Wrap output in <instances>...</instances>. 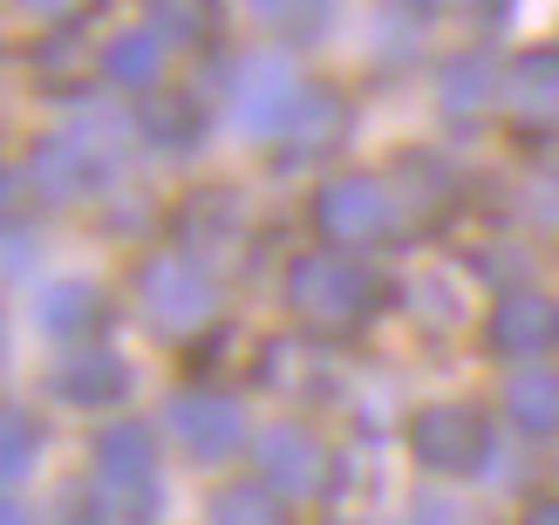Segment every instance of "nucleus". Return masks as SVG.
<instances>
[{
	"instance_id": "obj_9",
	"label": "nucleus",
	"mask_w": 559,
	"mask_h": 525,
	"mask_svg": "<svg viewBox=\"0 0 559 525\" xmlns=\"http://www.w3.org/2000/svg\"><path fill=\"white\" fill-rule=\"evenodd\" d=\"M294 103H300V82L280 55H253V62L239 69V103H233L239 130H280Z\"/></svg>"
},
{
	"instance_id": "obj_20",
	"label": "nucleus",
	"mask_w": 559,
	"mask_h": 525,
	"mask_svg": "<svg viewBox=\"0 0 559 525\" xmlns=\"http://www.w3.org/2000/svg\"><path fill=\"white\" fill-rule=\"evenodd\" d=\"M27 457H35V423L14 417V409H0V485H14L27 472Z\"/></svg>"
},
{
	"instance_id": "obj_5",
	"label": "nucleus",
	"mask_w": 559,
	"mask_h": 525,
	"mask_svg": "<svg viewBox=\"0 0 559 525\" xmlns=\"http://www.w3.org/2000/svg\"><path fill=\"white\" fill-rule=\"evenodd\" d=\"M409 451L424 472L437 478H464V472H478L485 451H491V430L478 409H464V403H437L424 409V417H409Z\"/></svg>"
},
{
	"instance_id": "obj_11",
	"label": "nucleus",
	"mask_w": 559,
	"mask_h": 525,
	"mask_svg": "<svg viewBox=\"0 0 559 525\" xmlns=\"http://www.w3.org/2000/svg\"><path fill=\"white\" fill-rule=\"evenodd\" d=\"M130 390V369L117 355H75V362L55 375V396L62 403H82V409H103V403H123Z\"/></svg>"
},
{
	"instance_id": "obj_24",
	"label": "nucleus",
	"mask_w": 559,
	"mask_h": 525,
	"mask_svg": "<svg viewBox=\"0 0 559 525\" xmlns=\"http://www.w3.org/2000/svg\"><path fill=\"white\" fill-rule=\"evenodd\" d=\"M21 8H27V14H48V21H55V14H69L75 0H21Z\"/></svg>"
},
{
	"instance_id": "obj_13",
	"label": "nucleus",
	"mask_w": 559,
	"mask_h": 525,
	"mask_svg": "<svg viewBox=\"0 0 559 525\" xmlns=\"http://www.w3.org/2000/svg\"><path fill=\"white\" fill-rule=\"evenodd\" d=\"M280 130L294 136V151H334L342 130H348V109H342V96H328V90H300V103L287 109Z\"/></svg>"
},
{
	"instance_id": "obj_23",
	"label": "nucleus",
	"mask_w": 559,
	"mask_h": 525,
	"mask_svg": "<svg viewBox=\"0 0 559 525\" xmlns=\"http://www.w3.org/2000/svg\"><path fill=\"white\" fill-rule=\"evenodd\" d=\"M416 525H464L451 505H424V512H416Z\"/></svg>"
},
{
	"instance_id": "obj_12",
	"label": "nucleus",
	"mask_w": 559,
	"mask_h": 525,
	"mask_svg": "<svg viewBox=\"0 0 559 525\" xmlns=\"http://www.w3.org/2000/svg\"><path fill=\"white\" fill-rule=\"evenodd\" d=\"M96 151L82 144V136H62V144H41V157H35V191L41 199H75V191H90V178H96Z\"/></svg>"
},
{
	"instance_id": "obj_7",
	"label": "nucleus",
	"mask_w": 559,
	"mask_h": 525,
	"mask_svg": "<svg viewBox=\"0 0 559 525\" xmlns=\"http://www.w3.org/2000/svg\"><path fill=\"white\" fill-rule=\"evenodd\" d=\"M506 109L519 130L552 136L559 130V48H525L506 69Z\"/></svg>"
},
{
	"instance_id": "obj_17",
	"label": "nucleus",
	"mask_w": 559,
	"mask_h": 525,
	"mask_svg": "<svg viewBox=\"0 0 559 525\" xmlns=\"http://www.w3.org/2000/svg\"><path fill=\"white\" fill-rule=\"evenodd\" d=\"M212 525H287L273 485H226L212 499Z\"/></svg>"
},
{
	"instance_id": "obj_1",
	"label": "nucleus",
	"mask_w": 559,
	"mask_h": 525,
	"mask_svg": "<svg viewBox=\"0 0 559 525\" xmlns=\"http://www.w3.org/2000/svg\"><path fill=\"white\" fill-rule=\"evenodd\" d=\"M287 308L321 327V335H355L369 327L376 308H382V281L361 260H342V253H307L294 273H287Z\"/></svg>"
},
{
	"instance_id": "obj_22",
	"label": "nucleus",
	"mask_w": 559,
	"mask_h": 525,
	"mask_svg": "<svg viewBox=\"0 0 559 525\" xmlns=\"http://www.w3.org/2000/svg\"><path fill=\"white\" fill-rule=\"evenodd\" d=\"M519 525H559V499H539V505H533V512H525Z\"/></svg>"
},
{
	"instance_id": "obj_10",
	"label": "nucleus",
	"mask_w": 559,
	"mask_h": 525,
	"mask_svg": "<svg viewBox=\"0 0 559 525\" xmlns=\"http://www.w3.org/2000/svg\"><path fill=\"white\" fill-rule=\"evenodd\" d=\"M253 457H260V478H266L273 491H314V485H321V472H328L321 444H314V437H307L300 423L266 430L260 444H253Z\"/></svg>"
},
{
	"instance_id": "obj_21",
	"label": "nucleus",
	"mask_w": 559,
	"mask_h": 525,
	"mask_svg": "<svg viewBox=\"0 0 559 525\" xmlns=\"http://www.w3.org/2000/svg\"><path fill=\"white\" fill-rule=\"evenodd\" d=\"M334 0H253V14L273 27H321Z\"/></svg>"
},
{
	"instance_id": "obj_6",
	"label": "nucleus",
	"mask_w": 559,
	"mask_h": 525,
	"mask_svg": "<svg viewBox=\"0 0 559 525\" xmlns=\"http://www.w3.org/2000/svg\"><path fill=\"white\" fill-rule=\"evenodd\" d=\"M171 430H178V444L191 451V457H226V451H239L246 444V417H239V403L233 396H212V390H185V396H171Z\"/></svg>"
},
{
	"instance_id": "obj_16",
	"label": "nucleus",
	"mask_w": 559,
	"mask_h": 525,
	"mask_svg": "<svg viewBox=\"0 0 559 525\" xmlns=\"http://www.w3.org/2000/svg\"><path fill=\"white\" fill-rule=\"evenodd\" d=\"M136 130H144L157 151H185L191 136H199V103H191V96H144Z\"/></svg>"
},
{
	"instance_id": "obj_18",
	"label": "nucleus",
	"mask_w": 559,
	"mask_h": 525,
	"mask_svg": "<svg viewBox=\"0 0 559 525\" xmlns=\"http://www.w3.org/2000/svg\"><path fill=\"white\" fill-rule=\"evenodd\" d=\"M151 27L164 41H212L218 35V0H157Z\"/></svg>"
},
{
	"instance_id": "obj_8",
	"label": "nucleus",
	"mask_w": 559,
	"mask_h": 525,
	"mask_svg": "<svg viewBox=\"0 0 559 525\" xmlns=\"http://www.w3.org/2000/svg\"><path fill=\"white\" fill-rule=\"evenodd\" d=\"M491 348L498 355H519V362H539L546 348H559V300L546 294H506L491 308Z\"/></svg>"
},
{
	"instance_id": "obj_3",
	"label": "nucleus",
	"mask_w": 559,
	"mask_h": 525,
	"mask_svg": "<svg viewBox=\"0 0 559 525\" xmlns=\"http://www.w3.org/2000/svg\"><path fill=\"white\" fill-rule=\"evenodd\" d=\"M96 491L109 505H123V518L136 525L157 518V464H151L144 423H109L96 437Z\"/></svg>"
},
{
	"instance_id": "obj_4",
	"label": "nucleus",
	"mask_w": 559,
	"mask_h": 525,
	"mask_svg": "<svg viewBox=\"0 0 559 525\" xmlns=\"http://www.w3.org/2000/svg\"><path fill=\"white\" fill-rule=\"evenodd\" d=\"M136 308H144V321L164 327V335H185V327H205L212 321L218 294H212L199 260L164 253V260H151L144 273H136Z\"/></svg>"
},
{
	"instance_id": "obj_19",
	"label": "nucleus",
	"mask_w": 559,
	"mask_h": 525,
	"mask_svg": "<svg viewBox=\"0 0 559 525\" xmlns=\"http://www.w3.org/2000/svg\"><path fill=\"white\" fill-rule=\"evenodd\" d=\"M485 96H491V62L485 55H464V62L443 69V109H451V117H471Z\"/></svg>"
},
{
	"instance_id": "obj_25",
	"label": "nucleus",
	"mask_w": 559,
	"mask_h": 525,
	"mask_svg": "<svg viewBox=\"0 0 559 525\" xmlns=\"http://www.w3.org/2000/svg\"><path fill=\"white\" fill-rule=\"evenodd\" d=\"M0 525H27V518H21V512H14L8 499H0Z\"/></svg>"
},
{
	"instance_id": "obj_15",
	"label": "nucleus",
	"mask_w": 559,
	"mask_h": 525,
	"mask_svg": "<svg viewBox=\"0 0 559 525\" xmlns=\"http://www.w3.org/2000/svg\"><path fill=\"white\" fill-rule=\"evenodd\" d=\"M157 69H164V35L144 27V35H117L103 48V75L117 90H157Z\"/></svg>"
},
{
	"instance_id": "obj_26",
	"label": "nucleus",
	"mask_w": 559,
	"mask_h": 525,
	"mask_svg": "<svg viewBox=\"0 0 559 525\" xmlns=\"http://www.w3.org/2000/svg\"><path fill=\"white\" fill-rule=\"evenodd\" d=\"M0 205H8V184H0Z\"/></svg>"
},
{
	"instance_id": "obj_2",
	"label": "nucleus",
	"mask_w": 559,
	"mask_h": 525,
	"mask_svg": "<svg viewBox=\"0 0 559 525\" xmlns=\"http://www.w3.org/2000/svg\"><path fill=\"white\" fill-rule=\"evenodd\" d=\"M314 226L321 239L334 246H376L396 232V199H389V184L369 178V171H348V178H328L314 191Z\"/></svg>"
},
{
	"instance_id": "obj_14",
	"label": "nucleus",
	"mask_w": 559,
	"mask_h": 525,
	"mask_svg": "<svg viewBox=\"0 0 559 525\" xmlns=\"http://www.w3.org/2000/svg\"><path fill=\"white\" fill-rule=\"evenodd\" d=\"M506 409H512L519 430L552 437V430H559V375H552V369H519V375L506 382Z\"/></svg>"
},
{
	"instance_id": "obj_27",
	"label": "nucleus",
	"mask_w": 559,
	"mask_h": 525,
	"mask_svg": "<svg viewBox=\"0 0 559 525\" xmlns=\"http://www.w3.org/2000/svg\"><path fill=\"white\" fill-rule=\"evenodd\" d=\"M424 8H443V0H424Z\"/></svg>"
}]
</instances>
